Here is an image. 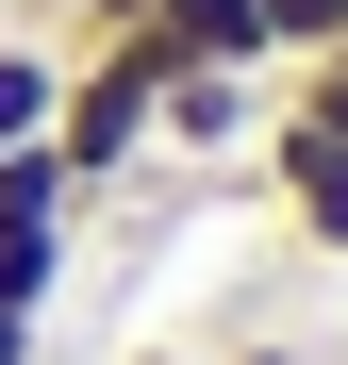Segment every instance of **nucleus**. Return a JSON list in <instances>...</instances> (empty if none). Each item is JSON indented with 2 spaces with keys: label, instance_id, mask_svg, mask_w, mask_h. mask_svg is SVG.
Segmentation results:
<instances>
[{
  "label": "nucleus",
  "instance_id": "3",
  "mask_svg": "<svg viewBox=\"0 0 348 365\" xmlns=\"http://www.w3.org/2000/svg\"><path fill=\"white\" fill-rule=\"evenodd\" d=\"M67 266H83V200H67V166H50V133H33V150H0V299L50 316Z\"/></svg>",
  "mask_w": 348,
  "mask_h": 365
},
{
  "label": "nucleus",
  "instance_id": "4",
  "mask_svg": "<svg viewBox=\"0 0 348 365\" xmlns=\"http://www.w3.org/2000/svg\"><path fill=\"white\" fill-rule=\"evenodd\" d=\"M249 133H265V67H166L149 166H249Z\"/></svg>",
  "mask_w": 348,
  "mask_h": 365
},
{
  "label": "nucleus",
  "instance_id": "11",
  "mask_svg": "<svg viewBox=\"0 0 348 365\" xmlns=\"http://www.w3.org/2000/svg\"><path fill=\"white\" fill-rule=\"evenodd\" d=\"M133 365H216V349H133Z\"/></svg>",
  "mask_w": 348,
  "mask_h": 365
},
{
  "label": "nucleus",
  "instance_id": "2",
  "mask_svg": "<svg viewBox=\"0 0 348 365\" xmlns=\"http://www.w3.org/2000/svg\"><path fill=\"white\" fill-rule=\"evenodd\" d=\"M249 200L282 216V250H299V266H348V133H315V116L265 100V133H249Z\"/></svg>",
  "mask_w": 348,
  "mask_h": 365
},
{
  "label": "nucleus",
  "instance_id": "7",
  "mask_svg": "<svg viewBox=\"0 0 348 365\" xmlns=\"http://www.w3.org/2000/svg\"><path fill=\"white\" fill-rule=\"evenodd\" d=\"M282 116H315V133H348V50H315V67H265Z\"/></svg>",
  "mask_w": 348,
  "mask_h": 365
},
{
  "label": "nucleus",
  "instance_id": "1",
  "mask_svg": "<svg viewBox=\"0 0 348 365\" xmlns=\"http://www.w3.org/2000/svg\"><path fill=\"white\" fill-rule=\"evenodd\" d=\"M166 67H183V50L133 34V17L67 50V100H50V166H67V200H116V182L149 166V100H166Z\"/></svg>",
  "mask_w": 348,
  "mask_h": 365
},
{
  "label": "nucleus",
  "instance_id": "10",
  "mask_svg": "<svg viewBox=\"0 0 348 365\" xmlns=\"http://www.w3.org/2000/svg\"><path fill=\"white\" fill-rule=\"evenodd\" d=\"M0 365H50V316H17V299H0Z\"/></svg>",
  "mask_w": 348,
  "mask_h": 365
},
{
  "label": "nucleus",
  "instance_id": "12",
  "mask_svg": "<svg viewBox=\"0 0 348 365\" xmlns=\"http://www.w3.org/2000/svg\"><path fill=\"white\" fill-rule=\"evenodd\" d=\"M0 34H17V0H0Z\"/></svg>",
  "mask_w": 348,
  "mask_h": 365
},
{
  "label": "nucleus",
  "instance_id": "6",
  "mask_svg": "<svg viewBox=\"0 0 348 365\" xmlns=\"http://www.w3.org/2000/svg\"><path fill=\"white\" fill-rule=\"evenodd\" d=\"M265 17V67H315V50H348V0H249Z\"/></svg>",
  "mask_w": 348,
  "mask_h": 365
},
{
  "label": "nucleus",
  "instance_id": "8",
  "mask_svg": "<svg viewBox=\"0 0 348 365\" xmlns=\"http://www.w3.org/2000/svg\"><path fill=\"white\" fill-rule=\"evenodd\" d=\"M133 0H17V34H50V50H83V34H116Z\"/></svg>",
  "mask_w": 348,
  "mask_h": 365
},
{
  "label": "nucleus",
  "instance_id": "9",
  "mask_svg": "<svg viewBox=\"0 0 348 365\" xmlns=\"http://www.w3.org/2000/svg\"><path fill=\"white\" fill-rule=\"evenodd\" d=\"M216 365H332V349H299V332H232Z\"/></svg>",
  "mask_w": 348,
  "mask_h": 365
},
{
  "label": "nucleus",
  "instance_id": "5",
  "mask_svg": "<svg viewBox=\"0 0 348 365\" xmlns=\"http://www.w3.org/2000/svg\"><path fill=\"white\" fill-rule=\"evenodd\" d=\"M133 34H166L183 67H265V17L249 0H133Z\"/></svg>",
  "mask_w": 348,
  "mask_h": 365
}]
</instances>
